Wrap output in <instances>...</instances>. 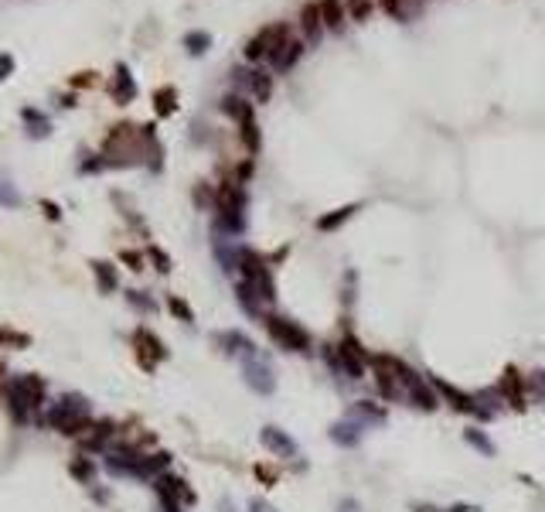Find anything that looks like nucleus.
<instances>
[{
  "label": "nucleus",
  "mask_w": 545,
  "mask_h": 512,
  "mask_svg": "<svg viewBox=\"0 0 545 512\" xmlns=\"http://www.w3.org/2000/svg\"><path fill=\"white\" fill-rule=\"evenodd\" d=\"M361 349H358V345H354V342H345V345H341V362H345V366H348V373H354V376H358V373H361Z\"/></svg>",
  "instance_id": "9"
},
{
  "label": "nucleus",
  "mask_w": 545,
  "mask_h": 512,
  "mask_svg": "<svg viewBox=\"0 0 545 512\" xmlns=\"http://www.w3.org/2000/svg\"><path fill=\"white\" fill-rule=\"evenodd\" d=\"M21 116H24V123H31V127H34V130H31L34 137H44V134H48V120H44L38 110H24Z\"/></svg>",
  "instance_id": "14"
},
{
  "label": "nucleus",
  "mask_w": 545,
  "mask_h": 512,
  "mask_svg": "<svg viewBox=\"0 0 545 512\" xmlns=\"http://www.w3.org/2000/svg\"><path fill=\"white\" fill-rule=\"evenodd\" d=\"M504 393L515 400V406H525L522 403V379H518V373H508V376H504Z\"/></svg>",
  "instance_id": "13"
},
{
  "label": "nucleus",
  "mask_w": 545,
  "mask_h": 512,
  "mask_svg": "<svg viewBox=\"0 0 545 512\" xmlns=\"http://www.w3.org/2000/svg\"><path fill=\"white\" fill-rule=\"evenodd\" d=\"M0 201H4V205H11V208H14V205H21L18 192H14L11 185H0Z\"/></svg>",
  "instance_id": "19"
},
{
  "label": "nucleus",
  "mask_w": 545,
  "mask_h": 512,
  "mask_svg": "<svg viewBox=\"0 0 545 512\" xmlns=\"http://www.w3.org/2000/svg\"><path fill=\"white\" fill-rule=\"evenodd\" d=\"M113 96H116L120 103H130L133 96H136V86H133L130 68H127V65H116V82H113Z\"/></svg>",
  "instance_id": "4"
},
{
  "label": "nucleus",
  "mask_w": 545,
  "mask_h": 512,
  "mask_svg": "<svg viewBox=\"0 0 545 512\" xmlns=\"http://www.w3.org/2000/svg\"><path fill=\"white\" fill-rule=\"evenodd\" d=\"M300 55H304V42H290V45H286V51H283V58H280V72H290V68L297 65V58H300Z\"/></svg>",
  "instance_id": "12"
},
{
  "label": "nucleus",
  "mask_w": 545,
  "mask_h": 512,
  "mask_svg": "<svg viewBox=\"0 0 545 512\" xmlns=\"http://www.w3.org/2000/svg\"><path fill=\"white\" fill-rule=\"evenodd\" d=\"M269 42H273V27H262L259 35L242 48V51H245V58H249V62H256V58H262V55H269Z\"/></svg>",
  "instance_id": "6"
},
{
  "label": "nucleus",
  "mask_w": 545,
  "mask_h": 512,
  "mask_svg": "<svg viewBox=\"0 0 545 512\" xmlns=\"http://www.w3.org/2000/svg\"><path fill=\"white\" fill-rule=\"evenodd\" d=\"M82 420H86V403L79 406V400H65L51 410V427H58L65 434H79Z\"/></svg>",
  "instance_id": "1"
},
{
  "label": "nucleus",
  "mask_w": 545,
  "mask_h": 512,
  "mask_svg": "<svg viewBox=\"0 0 545 512\" xmlns=\"http://www.w3.org/2000/svg\"><path fill=\"white\" fill-rule=\"evenodd\" d=\"M269 332H273V338H276V342H283L286 349H293V352L307 349V335L300 332L297 325L283 321V318H273V321H269Z\"/></svg>",
  "instance_id": "2"
},
{
  "label": "nucleus",
  "mask_w": 545,
  "mask_h": 512,
  "mask_svg": "<svg viewBox=\"0 0 545 512\" xmlns=\"http://www.w3.org/2000/svg\"><path fill=\"white\" fill-rule=\"evenodd\" d=\"M153 103H157V113L160 116H171L177 110V92L174 89H157L153 92Z\"/></svg>",
  "instance_id": "10"
},
{
  "label": "nucleus",
  "mask_w": 545,
  "mask_h": 512,
  "mask_svg": "<svg viewBox=\"0 0 545 512\" xmlns=\"http://www.w3.org/2000/svg\"><path fill=\"white\" fill-rule=\"evenodd\" d=\"M92 267H96V273H99V287H103V290L116 287V273H113L109 263H92Z\"/></svg>",
  "instance_id": "16"
},
{
  "label": "nucleus",
  "mask_w": 545,
  "mask_h": 512,
  "mask_svg": "<svg viewBox=\"0 0 545 512\" xmlns=\"http://www.w3.org/2000/svg\"><path fill=\"white\" fill-rule=\"evenodd\" d=\"M348 11L354 21H368L371 14V0H348Z\"/></svg>",
  "instance_id": "17"
},
{
  "label": "nucleus",
  "mask_w": 545,
  "mask_h": 512,
  "mask_svg": "<svg viewBox=\"0 0 545 512\" xmlns=\"http://www.w3.org/2000/svg\"><path fill=\"white\" fill-rule=\"evenodd\" d=\"M378 4H382V11H385V14H392V18L402 21V4H399V0H378Z\"/></svg>",
  "instance_id": "21"
},
{
  "label": "nucleus",
  "mask_w": 545,
  "mask_h": 512,
  "mask_svg": "<svg viewBox=\"0 0 545 512\" xmlns=\"http://www.w3.org/2000/svg\"><path fill=\"white\" fill-rule=\"evenodd\" d=\"M222 110L229 113V116H236L239 123L252 120V106H249L245 99H239V96H225V99H222Z\"/></svg>",
  "instance_id": "7"
},
{
  "label": "nucleus",
  "mask_w": 545,
  "mask_h": 512,
  "mask_svg": "<svg viewBox=\"0 0 545 512\" xmlns=\"http://www.w3.org/2000/svg\"><path fill=\"white\" fill-rule=\"evenodd\" d=\"M351 212H354V205H348V208H341V212H334V216H324V219H321V229H334V225H341L345 223V219H348Z\"/></svg>",
  "instance_id": "18"
},
{
  "label": "nucleus",
  "mask_w": 545,
  "mask_h": 512,
  "mask_svg": "<svg viewBox=\"0 0 545 512\" xmlns=\"http://www.w3.org/2000/svg\"><path fill=\"white\" fill-rule=\"evenodd\" d=\"M11 72H14V55H7V51H4V55H0V82H4Z\"/></svg>",
  "instance_id": "20"
},
{
  "label": "nucleus",
  "mask_w": 545,
  "mask_h": 512,
  "mask_svg": "<svg viewBox=\"0 0 545 512\" xmlns=\"http://www.w3.org/2000/svg\"><path fill=\"white\" fill-rule=\"evenodd\" d=\"M242 140H245L249 151H259V127H256V120H245L242 123Z\"/></svg>",
  "instance_id": "15"
},
{
  "label": "nucleus",
  "mask_w": 545,
  "mask_h": 512,
  "mask_svg": "<svg viewBox=\"0 0 545 512\" xmlns=\"http://www.w3.org/2000/svg\"><path fill=\"white\" fill-rule=\"evenodd\" d=\"M123 260L133 263V270H140V263H143V260H140V253H123Z\"/></svg>",
  "instance_id": "23"
},
{
  "label": "nucleus",
  "mask_w": 545,
  "mask_h": 512,
  "mask_svg": "<svg viewBox=\"0 0 545 512\" xmlns=\"http://www.w3.org/2000/svg\"><path fill=\"white\" fill-rule=\"evenodd\" d=\"M249 89H252V96H256L259 103H266V99L273 96V79H269L266 72H252V75H249Z\"/></svg>",
  "instance_id": "8"
},
{
  "label": "nucleus",
  "mask_w": 545,
  "mask_h": 512,
  "mask_svg": "<svg viewBox=\"0 0 545 512\" xmlns=\"http://www.w3.org/2000/svg\"><path fill=\"white\" fill-rule=\"evenodd\" d=\"M321 18H324V27L341 31L345 27V7H341V0H321Z\"/></svg>",
  "instance_id": "5"
},
{
  "label": "nucleus",
  "mask_w": 545,
  "mask_h": 512,
  "mask_svg": "<svg viewBox=\"0 0 545 512\" xmlns=\"http://www.w3.org/2000/svg\"><path fill=\"white\" fill-rule=\"evenodd\" d=\"M171 308H174V311L181 314V318H184V321H191V311H188V308H184L181 301H171Z\"/></svg>",
  "instance_id": "22"
},
{
  "label": "nucleus",
  "mask_w": 545,
  "mask_h": 512,
  "mask_svg": "<svg viewBox=\"0 0 545 512\" xmlns=\"http://www.w3.org/2000/svg\"><path fill=\"white\" fill-rule=\"evenodd\" d=\"M300 27H304L307 42L317 45L321 42V31H324V18H321V4H304L300 11Z\"/></svg>",
  "instance_id": "3"
},
{
  "label": "nucleus",
  "mask_w": 545,
  "mask_h": 512,
  "mask_svg": "<svg viewBox=\"0 0 545 512\" xmlns=\"http://www.w3.org/2000/svg\"><path fill=\"white\" fill-rule=\"evenodd\" d=\"M184 45H188L191 55H201V51H208V45H212V35H208V31H191V35L184 38Z\"/></svg>",
  "instance_id": "11"
}]
</instances>
